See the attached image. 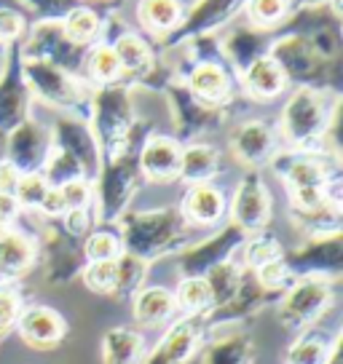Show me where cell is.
Listing matches in <instances>:
<instances>
[{"instance_id": "6da1fadb", "label": "cell", "mask_w": 343, "mask_h": 364, "mask_svg": "<svg viewBox=\"0 0 343 364\" xmlns=\"http://www.w3.org/2000/svg\"><path fill=\"white\" fill-rule=\"evenodd\" d=\"M338 100L317 86H297L285 102L279 118V134L290 150L311 153L324 148V139L335 126Z\"/></svg>"}, {"instance_id": "7a4b0ae2", "label": "cell", "mask_w": 343, "mask_h": 364, "mask_svg": "<svg viewBox=\"0 0 343 364\" xmlns=\"http://www.w3.org/2000/svg\"><path fill=\"white\" fill-rule=\"evenodd\" d=\"M121 250L137 255L145 262L183 250L188 239V223L177 209L126 212L121 217Z\"/></svg>"}, {"instance_id": "3957f363", "label": "cell", "mask_w": 343, "mask_h": 364, "mask_svg": "<svg viewBox=\"0 0 343 364\" xmlns=\"http://www.w3.org/2000/svg\"><path fill=\"white\" fill-rule=\"evenodd\" d=\"M94 136L100 150L110 159L129 150V139L134 132V107L126 86H102L92 100Z\"/></svg>"}, {"instance_id": "277c9868", "label": "cell", "mask_w": 343, "mask_h": 364, "mask_svg": "<svg viewBox=\"0 0 343 364\" xmlns=\"http://www.w3.org/2000/svg\"><path fill=\"white\" fill-rule=\"evenodd\" d=\"M335 303V282L320 276H297L279 297L276 318L290 332L311 330Z\"/></svg>"}, {"instance_id": "5b68a950", "label": "cell", "mask_w": 343, "mask_h": 364, "mask_svg": "<svg viewBox=\"0 0 343 364\" xmlns=\"http://www.w3.org/2000/svg\"><path fill=\"white\" fill-rule=\"evenodd\" d=\"M19 73H22L27 91H35L43 102L62 107V110H73L78 115H86L92 110L86 100V89L57 65L43 62V59H22Z\"/></svg>"}, {"instance_id": "8992f818", "label": "cell", "mask_w": 343, "mask_h": 364, "mask_svg": "<svg viewBox=\"0 0 343 364\" xmlns=\"http://www.w3.org/2000/svg\"><path fill=\"white\" fill-rule=\"evenodd\" d=\"M97 212L102 223H115L126 215L129 201L137 193L142 174L137 166V156H132L129 150L121 156L102 164V171L97 177Z\"/></svg>"}, {"instance_id": "52a82bcc", "label": "cell", "mask_w": 343, "mask_h": 364, "mask_svg": "<svg viewBox=\"0 0 343 364\" xmlns=\"http://www.w3.org/2000/svg\"><path fill=\"white\" fill-rule=\"evenodd\" d=\"M51 148L65 150L73 159L80 164L83 169V177L89 182H94L102 171V150L97 145V136L94 132L86 126L83 118H75V115H62L54 121V129H51Z\"/></svg>"}, {"instance_id": "ba28073f", "label": "cell", "mask_w": 343, "mask_h": 364, "mask_svg": "<svg viewBox=\"0 0 343 364\" xmlns=\"http://www.w3.org/2000/svg\"><path fill=\"white\" fill-rule=\"evenodd\" d=\"M287 268L292 276H320L335 282L343 271V244L338 236H320V239H306L295 250L285 255Z\"/></svg>"}, {"instance_id": "9c48e42d", "label": "cell", "mask_w": 343, "mask_h": 364, "mask_svg": "<svg viewBox=\"0 0 343 364\" xmlns=\"http://www.w3.org/2000/svg\"><path fill=\"white\" fill-rule=\"evenodd\" d=\"M228 209L233 225L239 228L244 236L263 233L268 220H271V193L265 188L263 177L255 174V171H250L247 177H241V182L233 191Z\"/></svg>"}, {"instance_id": "30bf717a", "label": "cell", "mask_w": 343, "mask_h": 364, "mask_svg": "<svg viewBox=\"0 0 343 364\" xmlns=\"http://www.w3.org/2000/svg\"><path fill=\"white\" fill-rule=\"evenodd\" d=\"M41 250L46 257V282L48 284H68L86 268L83 244L68 236L62 225H46L41 233Z\"/></svg>"}, {"instance_id": "8fae6325", "label": "cell", "mask_w": 343, "mask_h": 364, "mask_svg": "<svg viewBox=\"0 0 343 364\" xmlns=\"http://www.w3.org/2000/svg\"><path fill=\"white\" fill-rule=\"evenodd\" d=\"M268 57L274 59L276 65H279V70L285 73L287 83L292 80L297 86H314L324 75V62L314 54V48H311L309 41L300 33L279 38L271 46Z\"/></svg>"}, {"instance_id": "7c38bea8", "label": "cell", "mask_w": 343, "mask_h": 364, "mask_svg": "<svg viewBox=\"0 0 343 364\" xmlns=\"http://www.w3.org/2000/svg\"><path fill=\"white\" fill-rule=\"evenodd\" d=\"M271 297L274 295L265 292L263 287L255 282V276L250 271H244V279H241V287L236 289V295L231 297L228 303L212 308L201 318L204 321V330H236L241 321H247L255 314H260Z\"/></svg>"}, {"instance_id": "4fadbf2b", "label": "cell", "mask_w": 343, "mask_h": 364, "mask_svg": "<svg viewBox=\"0 0 343 364\" xmlns=\"http://www.w3.org/2000/svg\"><path fill=\"white\" fill-rule=\"evenodd\" d=\"M51 153V132L38 121H24L6 134V161L14 164L22 174L41 171Z\"/></svg>"}, {"instance_id": "5bb4252c", "label": "cell", "mask_w": 343, "mask_h": 364, "mask_svg": "<svg viewBox=\"0 0 343 364\" xmlns=\"http://www.w3.org/2000/svg\"><path fill=\"white\" fill-rule=\"evenodd\" d=\"M204 321L196 316H183L164 332L156 348L145 356L142 364H188L204 343Z\"/></svg>"}, {"instance_id": "9a60e30c", "label": "cell", "mask_w": 343, "mask_h": 364, "mask_svg": "<svg viewBox=\"0 0 343 364\" xmlns=\"http://www.w3.org/2000/svg\"><path fill=\"white\" fill-rule=\"evenodd\" d=\"M244 239H247V236L231 223V225L220 228L215 236L204 239L201 244L188 247V250L183 252V257H180V273H183V279L185 276H204L212 265H218V262H223V260H231V255L244 244Z\"/></svg>"}, {"instance_id": "2e32d148", "label": "cell", "mask_w": 343, "mask_h": 364, "mask_svg": "<svg viewBox=\"0 0 343 364\" xmlns=\"http://www.w3.org/2000/svg\"><path fill=\"white\" fill-rule=\"evenodd\" d=\"M16 332L30 348L35 351H51L65 341L68 321L48 306H30L24 308L16 318Z\"/></svg>"}, {"instance_id": "e0dca14e", "label": "cell", "mask_w": 343, "mask_h": 364, "mask_svg": "<svg viewBox=\"0 0 343 364\" xmlns=\"http://www.w3.org/2000/svg\"><path fill=\"white\" fill-rule=\"evenodd\" d=\"M188 225L209 228L218 225L228 212V198L215 182H201V185H188L180 209H177Z\"/></svg>"}, {"instance_id": "ac0fdd59", "label": "cell", "mask_w": 343, "mask_h": 364, "mask_svg": "<svg viewBox=\"0 0 343 364\" xmlns=\"http://www.w3.org/2000/svg\"><path fill=\"white\" fill-rule=\"evenodd\" d=\"M180 142L174 136H148L139 148L137 166L139 174L150 182H172L180 174Z\"/></svg>"}, {"instance_id": "d6986e66", "label": "cell", "mask_w": 343, "mask_h": 364, "mask_svg": "<svg viewBox=\"0 0 343 364\" xmlns=\"http://www.w3.org/2000/svg\"><path fill=\"white\" fill-rule=\"evenodd\" d=\"M231 150L244 166H263L276 156V134L265 121H244L231 136Z\"/></svg>"}, {"instance_id": "ffe728a7", "label": "cell", "mask_w": 343, "mask_h": 364, "mask_svg": "<svg viewBox=\"0 0 343 364\" xmlns=\"http://www.w3.org/2000/svg\"><path fill=\"white\" fill-rule=\"evenodd\" d=\"M38 260V244L27 233L3 228L0 230V284H14Z\"/></svg>"}, {"instance_id": "44dd1931", "label": "cell", "mask_w": 343, "mask_h": 364, "mask_svg": "<svg viewBox=\"0 0 343 364\" xmlns=\"http://www.w3.org/2000/svg\"><path fill=\"white\" fill-rule=\"evenodd\" d=\"M132 314L142 327H164L177 316L174 292L161 284H145L132 297Z\"/></svg>"}, {"instance_id": "7402d4cb", "label": "cell", "mask_w": 343, "mask_h": 364, "mask_svg": "<svg viewBox=\"0 0 343 364\" xmlns=\"http://www.w3.org/2000/svg\"><path fill=\"white\" fill-rule=\"evenodd\" d=\"M169 97L174 105V124L183 136H196L212 126H218V110L199 102L185 86H172Z\"/></svg>"}, {"instance_id": "603a6c76", "label": "cell", "mask_w": 343, "mask_h": 364, "mask_svg": "<svg viewBox=\"0 0 343 364\" xmlns=\"http://www.w3.org/2000/svg\"><path fill=\"white\" fill-rule=\"evenodd\" d=\"M185 89L191 91L199 102L215 107L231 97V75L218 62H196L194 68L188 70Z\"/></svg>"}, {"instance_id": "cb8c5ba5", "label": "cell", "mask_w": 343, "mask_h": 364, "mask_svg": "<svg viewBox=\"0 0 343 364\" xmlns=\"http://www.w3.org/2000/svg\"><path fill=\"white\" fill-rule=\"evenodd\" d=\"M201 364H255V343L250 332L218 330V335L206 343Z\"/></svg>"}, {"instance_id": "d4e9b609", "label": "cell", "mask_w": 343, "mask_h": 364, "mask_svg": "<svg viewBox=\"0 0 343 364\" xmlns=\"http://www.w3.org/2000/svg\"><path fill=\"white\" fill-rule=\"evenodd\" d=\"M241 86H244V91L250 94L252 100L268 102V100H274L285 91L287 78L274 59L265 54V57L255 59L250 68L241 73Z\"/></svg>"}, {"instance_id": "484cf974", "label": "cell", "mask_w": 343, "mask_h": 364, "mask_svg": "<svg viewBox=\"0 0 343 364\" xmlns=\"http://www.w3.org/2000/svg\"><path fill=\"white\" fill-rule=\"evenodd\" d=\"M27 102H30V91L24 86L22 73L14 75L9 73L0 80V132L11 134L19 124L27 121Z\"/></svg>"}, {"instance_id": "4316f807", "label": "cell", "mask_w": 343, "mask_h": 364, "mask_svg": "<svg viewBox=\"0 0 343 364\" xmlns=\"http://www.w3.org/2000/svg\"><path fill=\"white\" fill-rule=\"evenodd\" d=\"M218 169H220L218 148L204 145V142H191L180 153V174H177V180L188 182V185H201V182H212Z\"/></svg>"}, {"instance_id": "83f0119b", "label": "cell", "mask_w": 343, "mask_h": 364, "mask_svg": "<svg viewBox=\"0 0 343 364\" xmlns=\"http://www.w3.org/2000/svg\"><path fill=\"white\" fill-rule=\"evenodd\" d=\"M142 353H145V341L137 330L118 324L105 332L102 364H139Z\"/></svg>"}, {"instance_id": "f1b7e54d", "label": "cell", "mask_w": 343, "mask_h": 364, "mask_svg": "<svg viewBox=\"0 0 343 364\" xmlns=\"http://www.w3.org/2000/svg\"><path fill=\"white\" fill-rule=\"evenodd\" d=\"M338 338H341V335H335V338L330 341V338L322 335V332L303 330L295 341L290 343L285 362L287 364H327L332 346H335Z\"/></svg>"}, {"instance_id": "f546056e", "label": "cell", "mask_w": 343, "mask_h": 364, "mask_svg": "<svg viewBox=\"0 0 343 364\" xmlns=\"http://www.w3.org/2000/svg\"><path fill=\"white\" fill-rule=\"evenodd\" d=\"M118 57V65H121V73L126 75H148L150 65H153V54H150V46L134 33H124L118 35V41L110 46Z\"/></svg>"}, {"instance_id": "4dcf8cb0", "label": "cell", "mask_w": 343, "mask_h": 364, "mask_svg": "<svg viewBox=\"0 0 343 364\" xmlns=\"http://www.w3.org/2000/svg\"><path fill=\"white\" fill-rule=\"evenodd\" d=\"M209 287V295H212V308L228 303L231 297L236 295V289L241 287V279H244V268L233 260H223L218 265H212L209 271L201 276Z\"/></svg>"}, {"instance_id": "1f68e13d", "label": "cell", "mask_w": 343, "mask_h": 364, "mask_svg": "<svg viewBox=\"0 0 343 364\" xmlns=\"http://www.w3.org/2000/svg\"><path fill=\"white\" fill-rule=\"evenodd\" d=\"M239 3L241 0H201L185 22V35H206L215 30L239 9Z\"/></svg>"}, {"instance_id": "d6a6232c", "label": "cell", "mask_w": 343, "mask_h": 364, "mask_svg": "<svg viewBox=\"0 0 343 364\" xmlns=\"http://www.w3.org/2000/svg\"><path fill=\"white\" fill-rule=\"evenodd\" d=\"M174 303L177 311H183V316L204 318L212 311V295L201 276H185L174 289Z\"/></svg>"}, {"instance_id": "836d02e7", "label": "cell", "mask_w": 343, "mask_h": 364, "mask_svg": "<svg viewBox=\"0 0 343 364\" xmlns=\"http://www.w3.org/2000/svg\"><path fill=\"white\" fill-rule=\"evenodd\" d=\"M150 262H145L137 255L121 252L115 257V297H134L145 287Z\"/></svg>"}, {"instance_id": "e575fe53", "label": "cell", "mask_w": 343, "mask_h": 364, "mask_svg": "<svg viewBox=\"0 0 343 364\" xmlns=\"http://www.w3.org/2000/svg\"><path fill=\"white\" fill-rule=\"evenodd\" d=\"M137 14L148 33L164 35L180 22V0H139Z\"/></svg>"}, {"instance_id": "d590c367", "label": "cell", "mask_w": 343, "mask_h": 364, "mask_svg": "<svg viewBox=\"0 0 343 364\" xmlns=\"http://www.w3.org/2000/svg\"><path fill=\"white\" fill-rule=\"evenodd\" d=\"M285 257V247L276 236H268V233H255L252 239H244L241 244V268L247 271H255L265 262H274Z\"/></svg>"}, {"instance_id": "8d00e7d4", "label": "cell", "mask_w": 343, "mask_h": 364, "mask_svg": "<svg viewBox=\"0 0 343 364\" xmlns=\"http://www.w3.org/2000/svg\"><path fill=\"white\" fill-rule=\"evenodd\" d=\"M100 27H102V22H100L97 11H94V9H86V6L73 9V11L62 19V33H65V38H68L70 43H75V46L92 43L94 38L100 35Z\"/></svg>"}, {"instance_id": "74e56055", "label": "cell", "mask_w": 343, "mask_h": 364, "mask_svg": "<svg viewBox=\"0 0 343 364\" xmlns=\"http://www.w3.org/2000/svg\"><path fill=\"white\" fill-rule=\"evenodd\" d=\"M223 48H226V57L231 59V65L239 70V73H244L255 59L265 57L260 35L250 33V30H239V33H233L228 41H226Z\"/></svg>"}, {"instance_id": "f35d334b", "label": "cell", "mask_w": 343, "mask_h": 364, "mask_svg": "<svg viewBox=\"0 0 343 364\" xmlns=\"http://www.w3.org/2000/svg\"><path fill=\"white\" fill-rule=\"evenodd\" d=\"M41 177L46 180L48 188H62V185H68L73 180H86L78 161L73 159L70 153L57 148H51V153H48L46 164L41 169Z\"/></svg>"}, {"instance_id": "ab89813d", "label": "cell", "mask_w": 343, "mask_h": 364, "mask_svg": "<svg viewBox=\"0 0 343 364\" xmlns=\"http://www.w3.org/2000/svg\"><path fill=\"white\" fill-rule=\"evenodd\" d=\"M83 65H86L89 78H92L94 83H100V86H110V83H115V80H118V75H121L118 57H115V51L107 43L97 46Z\"/></svg>"}, {"instance_id": "60d3db41", "label": "cell", "mask_w": 343, "mask_h": 364, "mask_svg": "<svg viewBox=\"0 0 343 364\" xmlns=\"http://www.w3.org/2000/svg\"><path fill=\"white\" fill-rule=\"evenodd\" d=\"M121 239L113 230H92L86 241H83V257L86 262H100V260H115L121 255Z\"/></svg>"}, {"instance_id": "b9f144b4", "label": "cell", "mask_w": 343, "mask_h": 364, "mask_svg": "<svg viewBox=\"0 0 343 364\" xmlns=\"http://www.w3.org/2000/svg\"><path fill=\"white\" fill-rule=\"evenodd\" d=\"M250 273L255 276V282L263 287L265 292H271V295L279 292V297H282V292H285L287 287L295 282L292 271L287 268L285 257L274 262H265V265H260V268H255V271H250Z\"/></svg>"}, {"instance_id": "7bdbcfd3", "label": "cell", "mask_w": 343, "mask_h": 364, "mask_svg": "<svg viewBox=\"0 0 343 364\" xmlns=\"http://www.w3.org/2000/svg\"><path fill=\"white\" fill-rule=\"evenodd\" d=\"M80 276H83V284L97 295H115V260L86 262Z\"/></svg>"}, {"instance_id": "ee69618b", "label": "cell", "mask_w": 343, "mask_h": 364, "mask_svg": "<svg viewBox=\"0 0 343 364\" xmlns=\"http://www.w3.org/2000/svg\"><path fill=\"white\" fill-rule=\"evenodd\" d=\"M46 193H48L46 180L41 177V171H33V174H22V177H19V185H16V191H14V198L19 201L22 209H41Z\"/></svg>"}, {"instance_id": "f6af8a7d", "label": "cell", "mask_w": 343, "mask_h": 364, "mask_svg": "<svg viewBox=\"0 0 343 364\" xmlns=\"http://www.w3.org/2000/svg\"><path fill=\"white\" fill-rule=\"evenodd\" d=\"M250 22L258 27H274L285 19L287 0H247Z\"/></svg>"}, {"instance_id": "bcb514c9", "label": "cell", "mask_w": 343, "mask_h": 364, "mask_svg": "<svg viewBox=\"0 0 343 364\" xmlns=\"http://www.w3.org/2000/svg\"><path fill=\"white\" fill-rule=\"evenodd\" d=\"M22 314V297L14 284H0V327L11 332L16 327V318Z\"/></svg>"}, {"instance_id": "7dc6e473", "label": "cell", "mask_w": 343, "mask_h": 364, "mask_svg": "<svg viewBox=\"0 0 343 364\" xmlns=\"http://www.w3.org/2000/svg\"><path fill=\"white\" fill-rule=\"evenodd\" d=\"M62 230L73 236V239H86L89 233H92L94 228V215H92V206H86V209H68L65 215H62Z\"/></svg>"}, {"instance_id": "c3c4849f", "label": "cell", "mask_w": 343, "mask_h": 364, "mask_svg": "<svg viewBox=\"0 0 343 364\" xmlns=\"http://www.w3.org/2000/svg\"><path fill=\"white\" fill-rule=\"evenodd\" d=\"M57 191L62 196V201H65V212L68 209H86L94 198V188L89 180H73L68 185L57 188Z\"/></svg>"}, {"instance_id": "681fc988", "label": "cell", "mask_w": 343, "mask_h": 364, "mask_svg": "<svg viewBox=\"0 0 343 364\" xmlns=\"http://www.w3.org/2000/svg\"><path fill=\"white\" fill-rule=\"evenodd\" d=\"M30 9L43 14L46 19H65L73 9H78L80 0H24Z\"/></svg>"}, {"instance_id": "f907efd6", "label": "cell", "mask_w": 343, "mask_h": 364, "mask_svg": "<svg viewBox=\"0 0 343 364\" xmlns=\"http://www.w3.org/2000/svg\"><path fill=\"white\" fill-rule=\"evenodd\" d=\"M24 33V19L14 9H0V43L3 41H16Z\"/></svg>"}, {"instance_id": "816d5d0a", "label": "cell", "mask_w": 343, "mask_h": 364, "mask_svg": "<svg viewBox=\"0 0 343 364\" xmlns=\"http://www.w3.org/2000/svg\"><path fill=\"white\" fill-rule=\"evenodd\" d=\"M19 177H22V171L16 169L14 164H9V161H3L0 164V193L14 196L16 185H19Z\"/></svg>"}, {"instance_id": "f5cc1de1", "label": "cell", "mask_w": 343, "mask_h": 364, "mask_svg": "<svg viewBox=\"0 0 343 364\" xmlns=\"http://www.w3.org/2000/svg\"><path fill=\"white\" fill-rule=\"evenodd\" d=\"M19 212H22V206L14 196L0 193V228H11V223L19 217Z\"/></svg>"}, {"instance_id": "db71d44e", "label": "cell", "mask_w": 343, "mask_h": 364, "mask_svg": "<svg viewBox=\"0 0 343 364\" xmlns=\"http://www.w3.org/2000/svg\"><path fill=\"white\" fill-rule=\"evenodd\" d=\"M327 364H343V356H341V338L335 341V346H332L330 351V359H327Z\"/></svg>"}, {"instance_id": "11a10c76", "label": "cell", "mask_w": 343, "mask_h": 364, "mask_svg": "<svg viewBox=\"0 0 343 364\" xmlns=\"http://www.w3.org/2000/svg\"><path fill=\"white\" fill-rule=\"evenodd\" d=\"M6 161V134L0 132V164Z\"/></svg>"}, {"instance_id": "9f6ffc18", "label": "cell", "mask_w": 343, "mask_h": 364, "mask_svg": "<svg viewBox=\"0 0 343 364\" xmlns=\"http://www.w3.org/2000/svg\"><path fill=\"white\" fill-rule=\"evenodd\" d=\"M0 230H3V228H0Z\"/></svg>"}]
</instances>
